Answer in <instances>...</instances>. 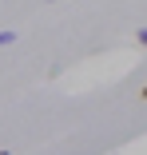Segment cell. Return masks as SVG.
<instances>
[{"label":"cell","mask_w":147,"mask_h":155,"mask_svg":"<svg viewBox=\"0 0 147 155\" xmlns=\"http://www.w3.org/2000/svg\"><path fill=\"white\" fill-rule=\"evenodd\" d=\"M135 40H139V44H143V48H147V28H143V32H139V36H135Z\"/></svg>","instance_id":"7a4b0ae2"},{"label":"cell","mask_w":147,"mask_h":155,"mask_svg":"<svg viewBox=\"0 0 147 155\" xmlns=\"http://www.w3.org/2000/svg\"><path fill=\"white\" fill-rule=\"evenodd\" d=\"M12 40H16L12 32H0V48H4V44H12Z\"/></svg>","instance_id":"6da1fadb"},{"label":"cell","mask_w":147,"mask_h":155,"mask_svg":"<svg viewBox=\"0 0 147 155\" xmlns=\"http://www.w3.org/2000/svg\"><path fill=\"white\" fill-rule=\"evenodd\" d=\"M0 155H8V151H0Z\"/></svg>","instance_id":"277c9868"},{"label":"cell","mask_w":147,"mask_h":155,"mask_svg":"<svg viewBox=\"0 0 147 155\" xmlns=\"http://www.w3.org/2000/svg\"><path fill=\"white\" fill-rule=\"evenodd\" d=\"M143 100H147V87H143Z\"/></svg>","instance_id":"3957f363"}]
</instances>
